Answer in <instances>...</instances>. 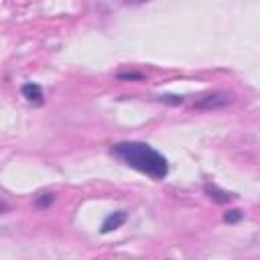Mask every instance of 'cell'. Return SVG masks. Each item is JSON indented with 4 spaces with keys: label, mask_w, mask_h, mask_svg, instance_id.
Listing matches in <instances>:
<instances>
[{
    "label": "cell",
    "mask_w": 260,
    "mask_h": 260,
    "mask_svg": "<svg viewBox=\"0 0 260 260\" xmlns=\"http://www.w3.org/2000/svg\"><path fill=\"white\" fill-rule=\"evenodd\" d=\"M112 154L154 181H160L169 175L167 158L146 142H118L112 146Z\"/></svg>",
    "instance_id": "cell-1"
},
{
    "label": "cell",
    "mask_w": 260,
    "mask_h": 260,
    "mask_svg": "<svg viewBox=\"0 0 260 260\" xmlns=\"http://www.w3.org/2000/svg\"><path fill=\"white\" fill-rule=\"evenodd\" d=\"M232 93L228 91H211V93H205L201 95L193 106L197 110H217V108H223L228 104H232Z\"/></svg>",
    "instance_id": "cell-2"
},
{
    "label": "cell",
    "mask_w": 260,
    "mask_h": 260,
    "mask_svg": "<svg viewBox=\"0 0 260 260\" xmlns=\"http://www.w3.org/2000/svg\"><path fill=\"white\" fill-rule=\"evenodd\" d=\"M126 219H128V213H126L124 209H120V211H114V213L106 215V219L102 221V234H110V232L118 230Z\"/></svg>",
    "instance_id": "cell-3"
},
{
    "label": "cell",
    "mask_w": 260,
    "mask_h": 260,
    "mask_svg": "<svg viewBox=\"0 0 260 260\" xmlns=\"http://www.w3.org/2000/svg\"><path fill=\"white\" fill-rule=\"evenodd\" d=\"M203 191H205V195L209 197V199H213L215 203H219V205H225V203H230V201H234L236 199V195L234 193H228V191H223V189H219L217 185H205L203 187Z\"/></svg>",
    "instance_id": "cell-4"
},
{
    "label": "cell",
    "mask_w": 260,
    "mask_h": 260,
    "mask_svg": "<svg viewBox=\"0 0 260 260\" xmlns=\"http://www.w3.org/2000/svg\"><path fill=\"white\" fill-rule=\"evenodd\" d=\"M20 93H22V98L28 102V104H43V89H41V85L39 83H32V81H28V83H24L22 87H20Z\"/></svg>",
    "instance_id": "cell-5"
},
{
    "label": "cell",
    "mask_w": 260,
    "mask_h": 260,
    "mask_svg": "<svg viewBox=\"0 0 260 260\" xmlns=\"http://www.w3.org/2000/svg\"><path fill=\"white\" fill-rule=\"evenodd\" d=\"M53 201H55V195L53 193H41L37 199H35V205L37 207H49V205H53Z\"/></svg>",
    "instance_id": "cell-6"
},
{
    "label": "cell",
    "mask_w": 260,
    "mask_h": 260,
    "mask_svg": "<svg viewBox=\"0 0 260 260\" xmlns=\"http://www.w3.org/2000/svg\"><path fill=\"white\" fill-rule=\"evenodd\" d=\"M158 100H160V102H165V104H171V106H179V104H183V102H185V98H183V95H173V93L158 95Z\"/></svg>",
    "instance_id": "cell-7"
},
{
    "label": "cell",
    "mask_w": 260,
    "mask_h": 260,
    "mask_svg": "<svg viewBox=\"0 0 260 260\" xmlns=\"http://www.w3.org/2000/svg\"><path fill=\"white\" fill-rule=\"evenodd\" d=\"M242 219V211L240 209H232V211H228L225 215H223V221L225 223H236V221H240Z\"/></svg>",
    "instance_id": "cell-8"
},
{
    "label": "cell",
    "mask_w": 260,
    "mask_h": 260,
    "mask_svg": "<svg viewBox=\"0 0 260 260\" xmlns=\"http://www.w3.org/2000/svg\"><path fill=\"white\" fill-rule=\"evenodd\" d=\"M118 79H142V73H136V71H128V73H120Z\"/></svg>",
    "instance_id": "cell-9"
}]
</instances>
